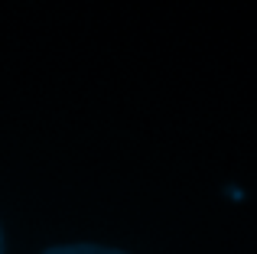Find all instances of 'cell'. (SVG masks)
Wrapping results in <instances>:
<instances>
[{
  "mask_svg": "<svg viewBox=\"0 0 257 254\" xmlns=\"http://www.w3.org/2000/svg\"><path fill=\"white\" fill-rule=\"evenodd\" d=\"M0 251H4V241H0Z\"/></svg>",
  "mask_w": 257,
  "mask_h": 254,
  "instance_id": "obj_2",
  "label": "cell"
},
{
  "mask_svg": "<svg viewBox=\"0 0 257 254\" xmlns=\"http://www.w3.org/2000/svg\"><path fill=\"white\" fill-rule=\"evenodd\" d=\"M46 254H120V251H107V248H91V244H75V248H56Z\"/></svg>",
  "mask_w": 257,
  "mask_h": 254,
  "instance_id": "obj_1",
  "label": "cell"
}]
</instances>
